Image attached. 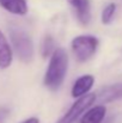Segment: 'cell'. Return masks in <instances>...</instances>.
Segmentation results:
<instances>
[{"label":"cell","mask_w":122,"mask_h":123,"mask_svg":"<svg viewBox=\"0 0 122 123\" xmlns=\"http://www.w3.org/2000/svg\"><path fill=\"white\" fill-rule=\"evenodd\" d=\"M68 68V56L65 49L56 48L50 56L43 82L50 90H58L65 80Z\"/></svg>","instance_id":"obj_1"},{"label":"cell","mask_w":122,"mask_h":123,"mask_svg":"<svg viewBox=\"0 0 122 123\" xmlns=\"http://www.w3.org/2000/svg\"><path fill=\"white\" fill-rule=\"evenodd\" d=\"M10 41L12 49L23 62H31L34 59V43L29 34L19 28H10Z\"/></svg>","instance_id":"obj_2"},{"label":"cell","mask_w":122,"mask_h":123,"mask_svg":"<svg viewBox=\"0 0 122 123\" xmlns=\"http://www.w3.org/2000/svg\"><path fill=\"white\" fill-rule=\"evenodd\" d=\"M71 47L77 60L80 62H85L95 55L98 47V40L93 36L80 35L73 38Z\"/></svg>","instance_id":"obj_3"},{"label":"cell","mask_w":122,"mask_h":123,"mask_svg":"<svg viewBox=\"0 0 122 123\" xmlns=\"http://www.w3.org/2000/svg\"><path fill=\"white\" fill-rule=\"evenodd\" d=\"M96 99H97V94L95 93H89L79 99H77L72 104V106L68 109V111L58 121V123H74L81 114L95 103Z\"/></svg>","instance_id":"obj_4"},{"label":"cell","mask_w":122,"mask_h":123,"mask_svg":"<svg viewBox=\"0 0 122 123\" xmlns=\"http://www.w3.org/2000/svg\"><path fill=\"white\" fill-rule=\"evenodd\" d=\"M73 7L78 20L83 25H87L91 20V5L90 0H67Z\"/></svg>","instance_id":"obj_5"},{"label":"cell","mask_w":122,"mask_h":123,"mask_svg":"<svg viewBox=\"0 0 122 123\" xmlns=\"http://www.w3.org/2000/svg\"><path fill=\"white\" fill-rule=\"evenodd\" d=\"M95 84V78L91 74H86V75H81L80 78H78L76 82L73 84L72 87V97L73 98H81L86 94H89V91L92 88Z\"/></svg>","instance_id":"obj_6"},{"label":"cell","mask_w":122,"mask_h":123,"mask_svg":"<svg viewBox=\"0 0 122 123\" xmlns=\"http://www.w3.org/2000/svg\"><path fill=\"white\" fill-rule=\"evenodd\" d=\"M13 49L4 32L0 30V69H6L12 65Z\"/></svg>","instance_id":"obj_7"},{"label":"cell","mask_w":122,"mask_h":123,"mask_svg":"<svg viewBox=\"0 0 122 123\" xmlns=\"http://www.w3.org/2000/svg\"><path fill=\"white\" fill-rule=\"evenodd\" d=\"M0 6L16 16H25L28 13V4L25 0H0Z\"/></svg>","instance_id":"obj_8"},{"label":"cell","mask_w":122,"mask_h":123,"mask_svg":"<svg viewBox=\"0 0 122 123\" xmlns=\"http://www.w3.org/2000/svg\"><path fill=\"white\" fill-rule=\"evenodd\" d=\"M107 115V108L103 105H96L89 109L81 117L80 123H102Z\"/></svg>","instance_id":"obj_9"},{"label":"cell","mask_w":122,"mask_h":123,"mask_svg":"<svg viewBox=\"0 0 122 123\" xmlns=\"http://www.w3.org/2000/svg\"><path fill=\"white\" fill-rule=\"evenodd\" d=\"M98 98L104 103H110V102H114V100L122 98V82L108 86V87L101 90L98 93Z\"/></svg>","instance_id":"obj_10"},{"label":"cell","mask_w":122,"mask_h":123,"mask_svg":"<svg viewBox=\"0 0 122 123\" xmlns=\"http://www.w3.org/2000/svg\"><path fill=\"white\" fill-rule=\"evenodd\" d=\"M41 51H42L43 57L53 55V53L55 51V47H54V40L51 36L47 35L44 37V40L42 41V45H41Z\"/></svg>","instance_id":"obj_11"},{"label":"cell","mask_w":122,"mask_h":123,"mask_svg":"<svg viewBox=\"0 0 122 123\" xmlns=\"http://www.w3.org/2000/svg\"><path fill=\"white\" fill-rule=\"evenodd\" d=\"M116 11V5L115 4H109L104 7L103 12H102V23L103 24H110V22L114 18Z\"/></svg>","instance_id":"obj_12"},{"label":"cell","mask_w":122,"mask_h":123,"mask_svg":"<svg viewBox=\"0 0 122 123\" xmlns=\"http://www.w3.org/2000/svg\"><path fill=\"white\" fill-rule=\"evenodd\" d=\"M10 110L5 106H0V123H5L6 118L8 117Z\"/></svg>","instance_id":"obj_13"},{"label":"cell","mask_w":122,"mask_h":123,"mask_svg":"<svg viewBox=\"0 0 122 123\" xmlns=\"http://www.w3.org/2000/svg\"><path fill=\"white\" fill-rule=\"evenodd\" d=\"M20 123H40V120L37 117H29V118H26L25 121H23Z\"/></svg>","instance_id":"obj_14"}]
</instances>
